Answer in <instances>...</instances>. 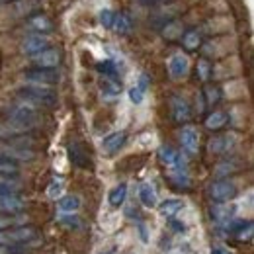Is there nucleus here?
<instances>
[{
	"label": "nucleus",
	"instance_id": "obj_3",
	"mask_svg": "<svg viewBox=\"0 0 254 254\" xmlns=\"http://www.w3.org/2000/svg\"><path fill=\"white\" fill-rule=\"evenodd\" d=\"M35 237H37V229L35 227H20V225H16V227L0 231V245L16 247V245L30 243Z\"/></svg>",
	"mask_w": 254,
	"mask_h": 254
},
{
	"label": "nucleus",
	"instance_id": "obj_24",
	"mask_svg": "<svg viewBox=\"0 0 254 254\" xmlns=\"http://www.w3.org/2000/svg\"><path fill=\"white\" fill-rule=\"evenodd\" d=\"M180 209H182V201L180 199H166L159 205V213L162 217H168V219H172Z\"/></svg>",
	"mask_w": 254,
	"mask_h": 254
},
{
	"label": "nucleus",
	"instance_id": "obj_31",
	"mask_svg": "<svg viewBox=\"0 0 254 254\" xmlns=\"http://www.w3.org/2000/svg\"><path fill=\"white\" fill-rule=\"evenodd\" d=\"M201 96H203V100H205L207 106H215L221 100V90L217 86H205L201 90Z\"/></svg>",
	"mask_w": 254,
	"mask_h": 254
},
{
	"label": "nucleus",
	"instance_id": "obj_35",
	"mask_svg": "<svg viewBox=\"0 0 254 254\" xmlns=\"http://www.w3.org/2000/svg\"><path fill=\"white\" fill-rule=\"evenodd\" d=\"M20 133L14 131L8 124H0V141H12L14 137H18Z\"/></svg>",
	"mask_w": 254,
	"mask_h": 254
},
{
	"label": "nucleus",
	"instance_id": "obj_2",
	"mask_svg": "<svg viewBox=\"0 0 254 254\" xmlns=\"http://www.w3.org/2000/svg\"><path fill=\"white\" fill-rule=\"evenodd\" d=\"M18 100L32 108H51L57 104V96L45 86H24L18 90Z\"/></svg>",
	"mask_w": 254,
	"mask_h": 254
},
{
	"label": "nucleus",
	"instance_id": "obj_21",
	"mask_svg": "<svg viewBox=\"0 0 254 254\" xmlns=\"http://www.w3.org/2000/svg\"><path fill=\"white\" fill-rule=\"evenodd\" d=\"M180 41H182L184 49L195 51V49H199V45H201V33L197 32V30H186V32L182 33Z\"/></svg>",
	"mask_w": 254,
	"mask_h": 254
},
{
	"label": "nucleus",
	"instance_id": "obj_41",
	"mask_svg": "<svg viewBox=\"0 0 254 254\" xmlns=\"http://www.w3.org/2000/svg\"><path fill=\"white\" fill-rule=\"evenodd\" d=\"M0 254H18L16 251H10V247L6 245H0Z\"/></svg>",
	"mask_w": 254,
	"mask_h": 254
},
{
	"label": "nucleus",
	"instance_id": "obj_37",
	"mask_svg": "<svg viewBox=\"0 0 254 254\" xmlns=\"http://www.w3.org/2000/svg\"><path fill=\"white\" fill-rule=\"evenodd\" d=\"M61 190H63V178H53V182H51L47 193H49L51 197H57V195L61 193Z\"/></svg>",
	"mask_w": 254,
	"mask_h": 254
},
{
	"label": "nucleus",
	"instance_id": "obj_17",
	"mask_svg": "<svg viewBox=\"0 0 254 254\" xmlns=\"http://www.w3.org/2000/svg\"><path fill=\"white\" fill-rule=\"evenodd\" d=\"M182 33H184V26H182L178 20L164 22V26H162V30H160V35H162L164 39H168V41H176V39H180Z\"/></svg>",
	"mask_w": 254,
	"mask_h": 254
},
{
	"label": "nucleus",
	"instance_id": "obj_13",
	"mask_svg": "<svg viewBox=\"0 0 254 254\" xmlns=\"http://www.w3.org/2000/svg\"><path fill=\"white\" fill-rule=\"evenodd\" d=\"M233 213H235V207L229 205L227 201H217V203L211 207V211H209L211 219L217 223V225H225L227 221H231V219H233Z\"/></svg>",
	"mask_w": 254,
	"mask_h": 254
},
{
	"label": "nucleus",
	"instance_id": "obj_43",
	"mask_svg": "<svg viewBox=\"0 0 254 254\" xmlns=\"http://www.w3.org/2000/svg\"><path fill=\"white\" fill-rule=\"evenodd\" d=\"M172 227L176 229V231H184V225L182 223H176V221H172Z\"/></svg>",
	"mask_w": 254,
	"mask_h": 254
},
{
	"label": "nucleus",
	"instance_id": "obj_8",
	"mask_svg": "<svg viewBox=\"0 0 254 254\" xmlns=\"http://www.w3.org/2000/svg\"><path fill=\"white\" fill-rule=\"evenodd\" d=\"M0 155L2 157H6V159L14 160V162H18V160H22V162H26V160H33L35 159V153H33L30 147H24V145H6V147H2L0 149Z\"/></svg>",
	"mask_w": 254,
	"mask_h": 254
},
{
	"label": "nucleus",
	"instance_id": "obj_15",
	"mask_svg": "<svg viewBox=\"0 0 254 254\" xmlns=\"http://www.w3.org/2000/svg\"><path fill=\"white\" fill-rule=\"evenodd\" d=\"M159 159L164 166L168 168H186L182 157L172 149V147H160L159 149Z\"/></svg>",
	"mask_w": 254,
	"mask_h": 254
},
{
	"label": "nucleus",
	"instance_id": "obj_40",
	"mask_svg": "<svg viewBox=\"0 0 254 254\" xmlns=\"http://www.w3.org/2000/svg\"><path fill=\"white\" fill-rule=\"evenodd\" d=\"M211 254H233L229 249H225V247H219V245H215V247H211Z\"/></svg>",
	"mask_w": 254,
	"mask_h": 254
},
{
	"label": "nucleus",
	"instance_id": "obj_6",
	"mask_svg": "<svg viewBox=\"0 0 254 254\" xmlns=\"http://www.w3.org/2000/svg\"><path fill=\"white\" fill-rule=\"evenodd\" d=\"M32 63L37 68H57L61 63V51L57 47H45L43 51L32 55Z\"/></svg>",
	"mask_w": 254,
	"mask_h": 254
},
{
	"label": "nucleus",
	"instance_id": "obj_45",
	"mask_svg": "<svg viewBox=\"0 0 254 254\" xmlns=\"http://www.w3.org/2000/svg\"><path fill=\"white\" fill-rule=\"evenodd\" d=\"M159 2H172V0H159Z\"/></svg>",
	"mask_w": 254,
	"mask_h": 254
},
{
	"label": "nucleus",
	"instance_id": "obj_9",
	"mask_svg": "<svg viewBox=\"0 0 254 254\" xmlns=\"http://www.w3.org/2000/svg\"><path fill=\"white\" fill-rule=\"evenodd\" d=\"M180 143H182V149L193 157L197 155V149H199V135H197V129L191 126L182 127V133H180Z\"/></svg>",
	"mask_w": 254,
	"mask_h": 254
},
{
	"label": "nucleus",
	"instance_id": "obj_19",
	"mask_svg": "<svg viewBox=\"0 0 254 254\" xmlns=\"http://www.w3.org/2000/svg\"><path fill=\"white\" fill-rule=\"evenodd\" d=\"M227 122H229V116L225 114V112H211L207 118H205V127L209 129V131H219L221 127H225L227 126Z\"/></svg>",
	"mask_w": 254,
	"mask_h": 254
},
{
	"label": "nucleus",
	"instance_id": "obj_26",
	"mask_svg": "<svg viewBox=\"0 0 254 254\" xmlns=\"http://www.w3.org/2000/svg\"><path fill=\"white\" fill-rule=\"evenodd\" d=\"M229 147H231V141H229V137H213L211 141H209V153L211 155H223V153H227L229 151Z\"/></svg>",
	"mask_w": 254,
	"mask_h": 254
},
{
	"label": "nucleus",
	"instance_id": "obj_20",
	"mask_svg": "<svg viewBox=\"0 0 254 254\" xmlns=\"http://www.w3.org/2000/svg\"><path fill=\"white\" fill-rule=\"evenodd\" d=\"M22 190V182L18 176H6L0 174V193H18Z\"/></svg>",
	"mask_w": 254,
	"mask_h": 254
},
{
	"label": "nucleus",
	"instance_id": "obj_1",
	"mask_svg": "<svg viewBox=\"0 0 254 254\" xmlns=\"http://www.w3.org/2000/svg\"><path fill=\"white\" fill-rule=\"evenodd\" d=\"M6 116H8V126L12 127L14 131H18V133L33 131L41 124V116H39L37 108H32V106H28L24 102L6 108Z\"/></svg>",
	"mask_w": 254,
	"mask_h": 254
},
{
	"label": "nucleus",
	"instance_id": "obj_22",
	"mask_svg": "<svg viewBox=\"0 0 254 254\" xmlns=\"http://www.w3.org/2000/svg\"><path fill=\"white\" fill-rule=\"evenodd\" d=\"M139 199H141V203L145 205V207H155L157 205V190L151 186V184H143L141 188H139Z\"/></svg>",
	"mask_w": 254,
	"mask_h": 254
},
{
	"label": "nucleus",
	"instance_id": "obj_12",
	"mask_svg": "<svg viewBox=\"0 0 254 254\" xmlns=\"http://www.w3.org/2000/svg\"><path fill=\"white\" fill-rule=\"evenodd\" d=\"M188 70H190V61H188V57L186 55H174L172 59H170V63H168V72H170V76L172 78H184L186 74H188Z\"/></svg>",
	"mask_w": 254,
	"mask_h": 254
},
{
	"label": "nucleus",
	"instance_id": "obj_42",
	"mask_svg": "<svg viewBox=\"0 0 254 254\" xmlns=\"http://www.w3.org/2000/svg\"><path fill=\"white\" fill-rule=\"evenodd\" d=\"M139 2H141V4H145V6H149V8H151V6H155V4H157V2H159V0H139Z\"/></svg>",
	"mask_w": 254,
	"mask_h": 254
},
{
	"label": "nucleus",
	"instance_id": "obj_34",
	"mask_svg": "<svg viewBox=\"0 0 254 254\" xmlns=\"http://www.w3.org/2000/svg\"><path fill=\"white\" fill-rule=\"evenodd\" d=\"M98 70H100L104 76H116V78H118V66H116L114 61H110V59L98 64Z\"/></svg>",
	"mask_w": 254,
	"mask_h": 254
},
{
	"label": "nucleus",
	"instance_id": "obj_28",
	"mask_svg": "<svg viewBox=\"0 0 254 254\" xmlns=\"http://www.w3.org/2000/svg\"><path fill=\"white\" fill-rule=\"evenodd\" d=\"M80 207V199L76 195H64L59 199V209L64 211V213H72Z\"/></svg>",
	"mask_w": 254,
	"mask_h": 254
},
{
	"label": "nucleus",
	"instance_id": "obj_7",
	"mask_svg": "<svg viewBox=\"0 0 254 254\" xmlns=\"http://www.w3.org/2000/svg\"><path fill=\"white\" fill-rule=\"evenodd\" d=\"M209 195L213 201H231L237 195V186L231 180L221 178L209 186Z\"/></svg>",
	"mask_w": 254,
	"mask_h": 254
},
{
	"label": "nucleus",
	"instance_id": "obj_30",
	"mask_svg": "<svg viewBox=\"0 0 254 254\" xmlns=\"http://www.w3.org/2000/svg\"><path fill=\"white\" fill-rule=\"evenodd\" d=\"M253 233H254V225L253 221H243V225L235 231V237L239 239V241H243V243H249V241H253Z\"/></svg>",
	"mask_w": 254,
	"mask_h": 254
},
{
	"label": "nucleus",
	"instance_id": "obj_25",
	"mask_svg": "<svg viewBox=\"0 0 254 254\" xmlns=\"http://www.w3.org/2000/svg\"><path fill=\"white\" fill-rule=\"evenodd\" d=\"M102 92L108 96H118L122 92V82L116 76H104L102 78Z\"/></svg>",
	"mask_w": 254,
	"mask_h": 254
},
{
	"label": "nucleus",
	"instance_id": "obj_10",
	"mask_svg": "<svg viewBox=\"0 0 254 254\" xmlns=\"http://www.w3.org/2000/svg\"><path fill=\"white\" fill-rule=\"evenodd\" d=\"M26 209V199L18 193H0V211L2 213H20Z\"/></svg>",
	"mask_w": 254,
	"mask_h": 254
},
{
	"label": "nucleus",
	"instance_id": "obj_29",
	"mask_svg": "<svg viewBox=\"0 0 254 254\" xmlns=\"http://www.w3.org/2000/svg\"><path fill=\"white\" fill-rule=\"evenodd\" d=\"M0 174H6V176H18L20 174V166L18 162L6 159L0 155Z\"/></svg>",
	"mask_w": 254,
	"mask_h": 254
},
{
	"label": "nucleus",
	"instance_id": "obj_16",
	"mask_svg": "<svg viewBox=\"0 0 254 254\" xmlns=\"http://www.w3.org/2000/svg\"><path fill=\"white\" fill-rule=\"evenodd\" d=\"M28 30H32L33 33L45 35V33L53 32V22L43 14H35L28 20Z\"/></svg>",
	"mask_w": 254,
	"mask_h": 254
},
{
	"label": "nucleus",
	"instance_id": "obj_44",
	"mask_svg": "<svg viewBox=\"0 0 254 254\" xmlns=\"http://www.w3.org/2000/svg\"><path fill=\"white\" fill-rule=\"evenodd\" d=\"M10 2H16V0H0V4H10Z\"/></svg>",
	"mask_w": 254,
	"mask_h": 254
},
{
	"label": "nucleus",
	"instance_id": "obj_27",
	"mask_svg": "<svg viewBox=\"0 0 254 254\" xmlns=\"http://www.w3.org/2000/svg\"><path fill=\"white\" fill-rule=\"evenodd\" d=\"M127 197V186L126 184H120V186H116L114 190L110 191V203L114 205V207H120V205H124V201H126Z\"/></svg>",
	"mask_w": 254,
	"mask_h": 254
},
{
	"label": "nucleus",
	"instance_id": "obj_33",
	"mask_svg": "<svg viewBox=\"0 0 254 254\" xmlns=\"http://www.w3.org/2000/svg\"><path fill=\"white\" fill-rule=\"evenodd\" d=\"M235 170H239L237 160H225V162H221V164H217V168H215V176H217V178H225V176H229V174L235 172Z\"/></svg>",
	"mask_w": 254,
	"mask_h": 254
},
{
	"label": "nucleus",
	"instance_id": "obj_14",
	"mask_svg": "<svg viewBox=\"0 0 254 254\" xmlns=\"http://www.w3.org/2000/svg\"><path fill=\"white\" fill-rule=\"evenodd\" d=\"M126 139H127V133L126 131H116V133H110L104 141H102V149L108 153V155H114L118 153L124 145H126Z\"/></svg>",
	"mask_w": 254,
	"mask_h": 254
},
{
	"label": "nucleus",
	"instance_id": "obj_39",
	"mask_svg": "<svg viewBox=\"0 0 254 254\" xmlns=\"http://www.w3.org/2000/svg\"><path fill=\"white\" fill-rule=\"evenodd\" d=\"M22 219H18V217H2L0 215V231H4V229H10V227H16V225H20Z\"/></svg>",
	"mask_w": 254,
	"mask_h": 254
},
{
	"label": "nucleus",
	"instance_id": "obj_5",
	"mask_svg": "<svg viewBox=\"0 0 254 254\" xmlns=\"http://www.w3.org/2000/svg\"><path fill=\"white\" fill-rule=\"evenodd\" d=\"M170 116L176 124H188L191 120V108L188 100L178 94L170 96Z\"/></svg>",
	"mask_w": 254,
	"mask_h": 254
},
{
	"label": "nucleus",
	"instance_id": "obj_11",
	"mask_svg": "<svg viewBox=\"0 0 254 254\" xmlns=\"http://www.w3.org/2000/svg\"><path fill=\"white\" fill-rule=\"evenodd\" d=\"M45 47H49V39L45 37V35H41V33H33V35H28L24 41H22V51L26 53V55H35V53H39V51H43Z\"/></svg>",
	"mask_w": 254,
	"mask_h": 254
},
{
	"label": "nucleus",
	"instance_id": "obj_18",
	"mask_svg": "<svg viewBox=\"0 0 254 254\" xmlns=\"http://www.w3.org/2000/svg\"><path fill=\"white\" fill-rule=\"evenodd\" d=\"M112 28H114V32L120 33V35H127L133 30V18L127 12H120V14H116Z\"/></svg>",
	"mask_w": 254,
	"mask_h": 254
},
{
	"label": "nucleus",
	"instance_id": "obj_23",
	"mask_svg": "<svg viewBox=\"0 0 254 254\" xmlns=\"http://www.w3.org/2000/svg\"><path fill=\"white\" fill-rule=\"evenodd\" d=\"M68 157L72 160V164H76V166H80V168L88 166V159H86V155H84V149H82L78 143H70V145H68Z\"/></svg>",
	"mask_w": 254,
	"mask_h": 254
},
{
	"label": "nucleus",
	"instance_id": "obj_32",
	"mask_svg": "<svg viewBox=\"0 0 254 254\" xmlns=\"http://www.w3.org/2000/svg\"><path fill=\"white\" fill-rule=\"evenodd\" d=\"M195 74H197V78H199L201 82L209 80V76H211V63H209L207 59H199V61L195 63Z\"/></svg>",
	"mask_w": 254,
	"mask_h": 254
},
{
	"label": "nucleus",
	"instance_id": "obj_46",
	"mask_svg": "<svg viewBox=\"0 0 254 254\" xmlns=\"http://www.w3.org/2000/svg\"><path fill=\"white\" fill-rule=\"evenodd\" d=\"M108 254H114V253H108Z\"/></svg>",
	"mask_w": 254,
	"mask_h": 254
},
{
	"label": "nucleus",
	"instance_id": "obj_4",
	"mask_svg": "<svg viewBox=\"0 0 254 254\" xmlns=\"http://www.w3.org/2000/svg\"><path fill=\"white\" fill-rule=\"evenodd\" d=\"M24 80L35 84V86H53L59 82V72L53 70V68H32V70H26L24 72Z\"/></svg>",
	"mask_w": 254,
	"mask_h": 254
},
{
	"label": "nucleus",
	"instance_id": "obj_36",
	"mask_svg": "<svg viewBox=\"0 0 254 254\" xmlns=\"http://www.w3.org/2000/svg\"><path fill=\"white\" fill-rule=\"evenodd\" d=\"M114 18H116V12H112V10H108V8H104V10L100 12V24H102L104 28H112Z\"/></svg>",
	"mask_w": 254,
	"mask_h": 254
},
{
	"label": "nucleus",
	"instance_id": "obj_38",
	"mask_svg": "<svg viewBox=\"0 0 254 254\" xmlns=\"http://www.w3.org/2000/svg\"><path fill=\"white\" fill-rule=\"evenodd\" d=\"M143 98H145V90H143V88L133 86V88L129 90V100H131L133 104H141V102H143Z\"/></svg>",
	"mask_w": 254,
	"mask_h": 254
}]
</instances>
